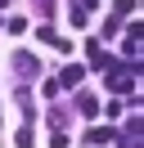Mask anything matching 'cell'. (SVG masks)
I'll return each mask as SVG.
<instances>
[{"label": "cell", "mask_w": 144, "mask_h": 148, "mask_svg": "<svg viewBox=\"0 0 144 148\" xmlns=\"http://www.w3.org/2000/svg\"><path fill=\"white\" fill-rule=\"evenodd\" d=\"M122 148H140V112L126 117V130H122Z\"/></svg>", "instance_id": "obj_1"}, {"label": "cell", "mask_w": 144, "mask_h": 148, "mask_svg": "<svg viewBox=\"0 0 144 148\" xmlns=\"http://www.w3.org/2000/svg\"><path fill=\"white\" fill-rule=\"evenodd\" d=\"M122 49H126V58H135V63H140V23H135V27L126 32V40H122Z\"/></svg>", "instance_id": "obj_2"}, {"label": "cell", "mask_w": 144, "mask_h": 148, "mask_svg": "<svg viewBox=\"0 0 144 148\" xmlns=\"http://www.w3.org/2000/svg\"><path fill=\"white\" fill-rule=\"evenodd\" d=\"M77 108H81V112H95L99 103H95V94H86V90H81V94H77Z\"/></svg>", "instance_id": "obj_5"}, {"label": "cell", "mask_w": 144, "mask_h": 148, "mask_svg": "<svg viewBox=\"0 0 144 148\" xmlns=\"http://www.w3.org/2000/svg\"><path fill=\"white\" fill-rule=\"evenodd\" d=\"M59 81H63V85H81V67H77V63H72V67H68V72H63V76H59Z\"/></svg>", "instance_id": "obj_6"}, {"label": "cell", "mask_w": 144, "mask_h": 148, "mask_svg": "<svg viewBox=\"0 0 144 148\" xmlns=\"http://www.w3.org/2000/svg\"><path fill=\"white\" fill-rule=\"evenodd\" d=\"M36 9H41V14H54V0H36Z\"/></svg>", "instance_id": "obj_7"}, {"label": "cell", "mask_w": 144, "mask_h": 148, "mask_svg": "<svg viewBox=\"0 0 144 148\" xmlns=\"http://www.w3.org/2000/svg\"><path fill=\"white\" fill-rule=\"evenodd\" d=\"M14 67H18V72H23V76H36V72H41L32 54H14Z\"/></svg>", "instance_id": "obj_4"}, {"label": "cell", "mask_w": 144, "mask_h": 148, "mask_svg": "<svg viewBox=\"0 0 144 148\" xmlns=\"http://www.w3.org/2000/svg\"><path fill=\"white\" fill-rule=\"evenodd\" d=\"M108 85L126 94V90H131V85H135V81H131V67H122V72H113V76H108Z\"/></svg>", "instance_id": "obj_3"}]
</instances>
